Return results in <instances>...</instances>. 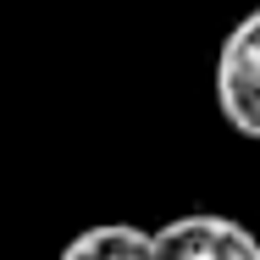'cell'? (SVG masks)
<instances>
[{"mask_svg":"<svg viewBox=\"0 0 260 260\" xmlns=\"http://www.w3.org/2000/svg\"><path fill=\"white\" fill-rule=\"evenodd\" d=\"M210 89H216L221 122H227L238 139L260 144V6L244 11V17L227 28V39H221V50H216Z\"/></svg>","mask_w":260,"mask_h":260,"instance_id":"obj_1","label":"cell"},{"mask_svg":"<svg viewBox=\"0 0 260 260\" xmlns=\"http://www.w3.org/2000/svg\"><path fill=\"white\" fill-rule=\"evenodd\" d=\"M155 260H260V238L221 210H183L150 227Z\"/></svg>","mask_w":260,"mask_h":260,"instance_id":"obj_2","label":"cell"},{"mask_svg":"<svg viewBox=\"0 0 260 260\" xmlns=\"http://www.w3.org/2000/svg\"><path fill=\"white\" fill-rule=\"evenodd\" d=\"M55 260H155L150 249V227L133 221H94L78 238H67V249Z\"/></svg>","mask_w":260,"mask_h":260,"instance_id":"obj_3","label":"cell"}]
</instances>
